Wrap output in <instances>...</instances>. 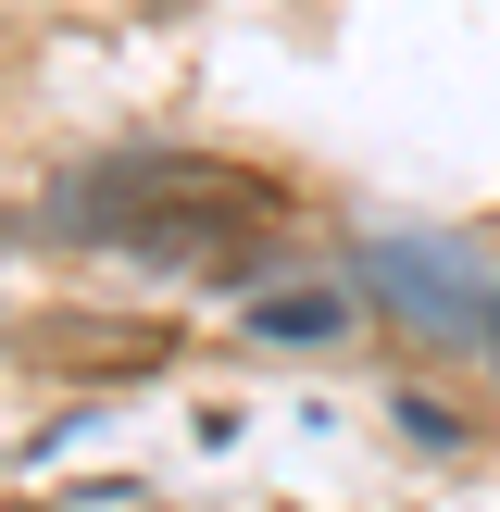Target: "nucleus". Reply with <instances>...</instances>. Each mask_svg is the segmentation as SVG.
I'll return each instance as SVG.
<instances>
[{"instance_id": "1", "label": "nucleus", "mask_w": 500, "mask_h": 512, "mask_svg": "<svg viewBox=\"0 0 500 512\" xmlns=\"http://www.w3.org/2000/svg\"><path fill=\"white\" fill-rule=\"evenodd\" d=\"M38 225L75 238V250H113V263H150V275L250 288L263 238L288 225V188L250 175V163H213V150H113V163L50 175Z\"/></svg>"}, {"instance_id": "2", "label": "nucleus", "mask_w": 500, "mask_h": 512, "mask_svg": "<svg viewBox=\"0 0 500 512\" xmlns=\"http://www.w3.org/2000/svg\"><path fill=\"white\" fill-rule=\"evenodd\" d=\"M25 363H163V325H88V313H50V325H25Z\"/></svg>"}, {"instance_id": "3", "label": "nucleus", "mask_w": 500, "mask_h": 512, "mask_svg": "<svg viewBox=\"0 0 500 512\" xmlns=\"http://www.w3.org/2000/svg\"><path fill=\"white\" fill-rule=\"evenodd\" d=\"M13 238H25V213H0V250H13Z\"/></svg>"}]
</instances>
